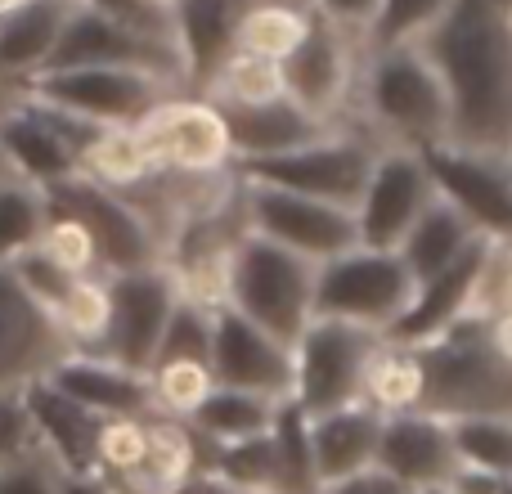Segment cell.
<instances>
[{
	"label": "cell",
	"instance_id": "cell-51",
	"mask_svg": "<svg viewBox=\"0 0 512 494\" xmlns=\"http://www.w3.org/2000/svg\"><path fill=\"white\" fill-rule=\"evenodd\" d=\"M63 494H122V490H117L113 481H104V477H68Z\"/></svg>",
	"mask_w": 512,
	"mask_h": 494
},
{
	"label": "cell",
	"instance_id": "cell-24",
	"mask_svg": "<svg viewBox=\"0 0 512 494\" xmlns=\"http://www.w3.org/2000/svg\"><path fill=\"white\" fill-rule=\"evenodd\" d=\"M248 5L252 0H180V9L171 14L176 50H180V63H185V86L194 95L234 54V36H239Z\"/></svg>",
	"mask_w": 512,
	"mask_h": 494
},
{
	"label": "cell",
	"instance_id": "cell-38",
	"mask_svg": "<svg viewBox=\"0 0 512 494\" xmlns=\"http://www.w3.org/2000/svg\"><path fill=\"white\" fill-rule=\"evenodd\" d=\"M450 436H454V450H459V468L512 477V418L508 414L450 418Z\"/></svg>",
	"mask_w": 512,
	"mask_h": 494
},
{
	"label": "cell",
	"instance_id": "cell-5",
	"mask_svg": "<svg viewBox=\"0 0 512 494\" xmlns=\"http://www.w3.org/2000/svg\"><path fill=\"white\" fill-rule=\"evenodd\" d=\"M414 292V274L396 252H378L364 243L315 265V319H337L387 337L405 319Z\"/></svg>",
	"mask_w": 512,
	"mask_h": 494
},
{
	"label": "cell",
	"instance_id": "cell-6",
	"mask_svg": "<svg viewBox=\"0 0 512 494\" xmlns=\"http://www.w3.org/2000/svg\"><path fill=\"white\" fill-rule=\"evenodd\" d=\"M378 144L360 131V126H337L324 140L301 144L292 153L279 158H261V162H239L234 176L248 185H270V189H288L301 198H319V203H337L355 212L364 180L373 171Z\"/></svg>",
	"mask_w": 512,
	"mask_h": 494
},
{
	"label": "cell",
	"instance_id": "cell-23",
	"mask_svg": "<svg viewBox=\"0 0 512 494\" xmlns=\"http://www.w3.org/2000/svg\"><path fill=\"white\" fill-rule=\"evenodd\" d=\"M45 382L59 387L68 400H77L81 409H90V414H99V418H117V414L153 418L149 378L117 360H108V355H68Z\"/></svg>",
	"mask_w": 512,
	"mask_h": 494
},
{
	"label": "cell",
	"instance_id": "cell-4",
	"mask_svg": "<svg viewBox=\"0 0 512 494\" xmlns=\"http://www.w3.org/2000/svg\"><path fill=\"white\" fill-rule=\"evenodd\" d=\"M225 306H234L256 328L292 346L315 319V265L301 261L288 247L243 230V239L234 243Z\"/></svg>",
	"mask_w": 512,
	"mask_h": 494
},
{
	"label": "cell",
	"instance_id": "cell-50",
	"mask_svg": "<svg viewBox=\"0 0 512 494\" xmlns=\"http://www.w3.org/2000/svg\"><path fill=\"white\" fill-rule=\"evenodd\" d=\"M450 494H512V477H495V472L459 468V477L450 481Z\"/></svg>",
	"mask_w": 512,
	"mask_h": 494
},
{
	"label": "cell",
	"instance_id": "cell-49",
	"mask_svg": "<svg viewBox=\"0 0 512 494\" xmlns=\"http://www.w3.org/2000/svg\"><path fill=\"white\" fill-rule=\"evenodd\" d=\"M319 494H414V490H405L400 481H391L387 472L369 468V472H360V477H351V481H337V486H324Z\"/></svg>",
	"mask_w": 512,
	"mask_h": 494
},
{
	"label": "cell",
	"instance_id": "cell-21",
	"mask_svg": "<svg viewBox=\"0 0 512 494\" xmlns=\"http://www.w3.org/2000/svg\"><path fill=\"white\" fill-rule=\"evenodd\" d=\"M486 256H490V239H481L472 252H463L450 270L418 283L405 319L387 333V342L423 346V342H436L441 333H450L459 319L477 315V288H481V274H486Z\"/></svg>",
	"mask_w": 512,
	"mask_h": 494
},
{
	"label": "cell",
	"instance_id": "cell-36",
	"mask_svg": "<svg viewBox=\"0 0 512 494\" xmlns=\"http://www.w3.org/2000/svg\"><path fill=\"white\" fill-rule=\"evenodd\" d=\"M270 441H274V494H319L306 409L283 400L279 414H274Z\"/></svg>",
	"mask_w": 512,
	"mask_h": 494
},
{
	"label": "cell",
	"instance_id": "cell-52",
	"mask_svg": "<svg viewBox=\"0 0 512 494\" xmlns=\"http://www.w3.org/2000/svg\"><path fill=\"white\" fill-rule=\"evenodd\" d=\"M18 95H23V86H9V81H0V113H5V108L14 104Z\"/></svg>",
	"mask_w": 512,
	"mask_h": 494
},
{
	"label": "cell",
	"instance_id": "cell-29",
	"mask_svg": "<svg viewBox=\"0 0 512 494\" xmlns=\"http://www.w3.org/2000/svg\"><path fill=\"white\" fill-rule=\"evenodd\" d=\"M77 176H86L90 185H99V189H113V194H122V198H135L140 189H149L162 171L153 167V158L135 126H104V131H95L90 144L81 149Z\"/></svg>",
	"mask_w": 512,
	"mask_h": 494
},
{
	"label": "cell",
	"instance_id": "cell-33",
	"mask_svg": "<svg viewBox=\"0 0 512 494\" xmlns=\"http://www.w3.org/2000/svg\"><path fill=\"white\" fill-rule=\"evenodd\" d=\"M54 319H59L72 355H108V333H113V283H108V274L72 279Z\"/></svg>",
	"mask_w": 512,
	"mask_h": 494
},
{
	"label": "cell",
	"instance_id": "cell-46",
	"mask_svg": "<svg viewBox=\"0 0 512 494\" xmlns=\"http://www.w3.org/2000/svg\"><path fill=\"white\" fill-rule=\"evenodd\" d=\"M36 445L27 391H0V463H14Z\"/></svg>",
	"mask_w": 512,
	"mask_h": 494
},
{
	"label": "cell",
	"instance_id": "cell-40",
	"mask_svg": "<svg viewBox=\"0 0 512 494\" xmlns=\"http://www.w3.org/2000/svg\"><path fill=\"white\" fill-rule=\"evenodd\" d=\"M207 477L234 494H274V441L270 432L243 445H207Z\"/></svg>",
	"mask_w": 512,
	"mask_h": 494
},
{
	"label": "cell",
	"instance_id": "cell-15",
	"mask_svg": "<svg viewBox=\"0 0 512 494\" xmlns=\"http://www.w3.org/2000/svg\"><path fill=\"white\" fill-rule=\"evenodd\" d=\"M72 355L54 310H45L18 283L9 265H0V391H27L45 382Z\"/></svg>",
	"mask_w": 512,
	"mask_h": 494
},
{
	"label": "cell",
	"instance_id": "cell-11",
	"mask_svg": "<svg viewBox=\"0 0 512 494\" xmlns=\"http://www.w3.org/2000/svg\"><path fill=\"white\" fill-rule=\"evenodd\" d=\"M54 68H140L171 81V86H185V63H180L176 41L149 36L140 27H126L117 18L99 14V9L81 5V0L72 5L68 27L59 36V50H54L45 72Z\"/></svg>",
	"mask_w": 512,
	"mask_h": 494
},
{
	"label": "cell",
	"instance_id": "cell-18",
	"mask_svg": "<svg viewBox=\"0 0 512 494\" xmlns=\"http://www.w3.org/2000/svg\"><path fill=\"white\" fill-rule=\"evenodd\" d=\"M45 198H50L54 207H63V212H72L95 234L108 274L140 270V265L162 261L158 234H153L149 221H144L122 194H113V189H99V185H90L86 176H72V180H63V185L45 189Z\"/></svg>",
	"mask_w": 512,
	"mask_h": 494
},
{
	"label": "cell",
	"instance_id": "cell-13",
	"mask_svg": "<svg viewBox=\"0 0 512 494\" xmlns=\"http://www.w3.org/2000/svg\"><path fill=\"white\" fill-rule=\"evenodd\" d=\"M436 203V185L423 153L409 149H378L373 171L355 198V234L364 247L396 252L414 221Z\"/></svg>",
	"mask_w": 512,
	"mask_h": 494
},
{
	"label": "cell",
	"instance_id": "cell-34",
	"mask_svg": "<svg viewBox=\"0 0 512 494\" xmlns=\"http://www.w3.org/2000/svg\"><path fill=\"white\" fill-rule=\"evenodd\" d=\"M310 23H315L310 5H297V0H252L239 23V36H234V50L283 63L306 41Z\"/></svg>",
	"mask_w": 512,
	"mask_h": 494
},
{
	"label": "cell",
	"instance_id": "cell-14",
	"mask_svg": "<svg viewBox=\"0 0 512 494\" xmlns=\"http://www.w3.org/2000/svg\"><path fill=\"white\" fill-rule=\"evenodd\" d=\"M90 135H95V126L72 122V117L54 113L50 104H36L32 95H18L0 113V144H5L18 180L36 189H54L77 176L81 149L90 144Z\"/></svg>",
	"mask_w": 512,
	"mask_h": 494
},
{
	"label": "cell",
	"instance_id": "cell-31",
	"mask_svg": "<svg viewBox=\"0 0 512 494\" xmlns=\"http://www.w3.org/2000/svg\"><path fill=\"white\" fill-rule=\"evenodd\" d=\"M423 400H427L423 351L382 337L369 369H364V405H373L378 414H409V409H423Z\"/></svg>",
	"mask_w": 512,
	"mask_h": 494
},
{
	"label": "cell",
	"instance_id": "cell-26",
	"mask_svg": "<svg viewBox=\"0 0 512 494\" xmlns=\"http://www.w3.org/2000/svg\"><path fill=\"white\" fill-rule=\"evenodd\" d=\"M225 126H230V144H234V167L239 162H261V158H279L292 153L301 144L324 140L328 131H337L333 122H319L315 113H306L292 99L279 104H261V108H221Z\"/></svg>",
	"mask_w": 512,
	"mask_h": 494
},
{
	"label": "cell",
	"instance_id": "cell-3",
	"mask_svg": "<svg viewBox=\"0 0 512 494\" xmlns=\"http://www.w3.org/2000/svg\"><path fill=\"white\" fill-rule=\"evenodd\" d=\"M427 369V414L468 418V414H508L512 418V355L490 337L486 315H468L423 342Z\"/></svg>",
	"mask_w": 512,
	"mask_h": 494
},
{
	"label": "cell",
	"instance_id": "cell-53",
	"mask_svg": "<svg viewBox=\"0 0 512 494\" xmlns=\"http://www.w3.org/2000/svg\"><path fill=\"white\" fill-rule=\"evenodd\" d=\"M5 180H18V171H14V162H9L5 144H0V185H5Z\"/></svg>",
	"mask_w": 512,
	"mask_h": 494
},
{
	"label": "cell",
	"instance_id": "cell-30",
	"mask_svg": "<svg viewBox=\"0 0 512 494\" xmlns=\"http://www.w3.org/2000/svg\"><path fill=\"white\" fill-rule=\"evenodd\" d=\"M481 239H486V234H477L445 198H436V203L414 221V230L405 234V243L396 247V256L409 265L414 283H427L441 270H450V265L459 261L463 252H472Z\"/></svg>",
	"mask_w": 512,
	"mask_h": 494
},
{
	"label": "cell",
	"instance_id": "cell-12",
	"mask_svg": "<svg viewBox=\"0 0 512 494\" xmlns=\"http://www.w3.org/2000/svg\"><path fill=\"white\" fill-rule=\"evenodd\" d=\"M364 41L342 27L324 23L315 14L306 41L283 59V81H288V99L315 113L319 122L351 126V99H355V77H360Z\"/></svg>",
	"mask_w": 512,
	"mask_h": 494
},
{
	"label": "cell",
	"instance_id": "cell-45",
	"mask_svg": "<svg viewBox=\"0 0 512 494\" xmlns=\"http://www.w3.org/2000/svg\"><path fill=\"white\" fill-rule=\"evenodd\" d=\"M477 315H512V239L490 243L486 274L477 288Z\"/></svg>",
	"mask_w": 512,
	"mask_h": 494
},
{
	"label": "cell",
	"instance_id": "cell-43",
	"mask_svg": "<svg viewBox=\"0 0 512 494\" xmlns=\"http://www.w3.org/2000/svg\"><path fill=\"white\" fill-rule=\"evenodd\" d=\"M63 486H68V472L41 445L18 454L14 463H0V494H63Z\"/></svg>",
	"mask_w": 512,
	"mask_h": 494
},
{
	"label": "cell",
	"instance_id": "cell-47",
	"mask_svg": "<svg viewBox=\"0 0 512 494\" xmlns=\"http://www.w3.org/2000/svg\"><path fill=\"white\" fill-rule=\"evenodd\" d=\"M81 5L99 9V14L117 18V23H126V27H140V32H149V36H162V41H176V23H171L167 14H158L153 5H144V0H81Z\"/></svg>",
	"mask_w": 512,
	"mask_h": 494
},
{
	"label": "cell",
	"instance_id": "cell-22",
	"mask_svg": "<svg viewBox=\"0 0 512 494\" xmlns=\"http://www.w3.org/2000/svg\"><path fill=\"white\" fill-rule=\"evenodd\" d=\"M382 414L373 405H342L328 414H310V450H315V477L319 490L351 481L373 468L378 459Z\"/></svg>",
	"mask_w": 512,
	"mask_h": 494
},
{
	"label": "cell",
	"instance_id": "cell-54",
	"mask_svg": "<svg viewBox=\"0 0 512 494\" xmlns=\"http://www.w3.org/2000/svg\"><path fill=\"white\" fill-rule=\"evenodd\" d=\"M144 5H153V9H158V14H176V9H180V0H144Z\"/></svg>",
	"mask_w": 512,
	"mask_h": 494
},
{
	"label": "cell",
	"instance_id": "cell-41",
	"mask_svg": "<svg viewBox=\"0 0 512 494\" xmlns=\"http://www.w3.org/2000/svg\"><path fill=\"white\" fill-rule=\"evenodd\" d=\"M149 454V418L140 414H117L104 418L95 432V477L122 486Z\"/></svg>",
	"mask_w": 512,
	"mask_h": 494
},
{
	"label": "cell",
	"instance_id": "cell-58",
	"mask_svg": "<svg viewBox=\"0 0 512 494\" xmlns=\"http://www.w3.org/2000/svg\"><path fill=\"white\" fill-rule=\"evenodd\" d=\"M297 5H310V0H297Z\"/></svg>",
	"mask_w": 512,
	"mask_h": 494
},
{
	"label": "cell",
	"instance_id": "cell-16",
	"mask_svg": "<svg viewBox=\"0 0 512 494\" xmlns=\"http://www.w3.org/2000/svg\"><path fill=\"white\" fill-rule=\"evenodd\" d=\"M113 283V333H108V360L126 364L135 373H149L167 324L180 306L176 274L167 261L140 265V270L108 274Z\"/></svg>",
	"mask_w": 512,
	"mask_h": 494
},
{
	"label": "cell",
	"instance_id": "cell-2",
	"mask_svg": "<svg viewBox=\"0 0 512 494\" xmlns=\"http://www.w3.org/2000/svg\"><path fill=\"white\" fill-rule=\"evenodd\" d=\"M351 126H360L378 149L432 153L450 144V99L423 45L364 50Z\"/></svg>",
	"mask_w": 512,
	"mask_h": 494
},
{
	"label": "cell",
	"instance_id": "cell-55",
	"mask_svg": "<svg viewBox=\"0 0 512 494\" xmlns=\"http://www.w3.org/2000/svg\"><path fill=\"white\" fill-rule=\"evenodd\" d=\"M23 5H32V0H0V18L14 14V9H23Z\"/></svg>",
	"mask_w": 512,
	"mask_h": 494
},
{
	"label": "cell",
	"instance_id": "cell-56",
	"mask_svg": "<svg viewBox=\"0 0 512 494\" xmlns=\"http://www.w3.org/2000/svg\"><path fill=\"white\" fill-rule=\"evenodd\" d=\"M418 494H450V486H441V490H418Z\"/></svg>",
	"mask_w": 512,
	"mask_h": 494
},
{
	"label": "cell",
	"instance_id": "cell-57",
	"mask_svg": "<svg viewBox=\"0 0 512 494\" xmlns=\"http://www.w3.org/2000/svg\"><path fill=\"white\" fill-rule=\"evenodd\" d=\"M508 176H512V149H508Z\"/></svg>",
	"mask_w": 512,
	"mask_h": 494
},
{
	"label": "cell",
	"instance_id": "cell-48",
	"mask_svg": "<svg viewBox=\"0 0 512 494\" xmlns=\"http://www.w3.org/2000/svg\"><path fill=\"white\" fill-rule=\"evenodd\" d=\"M310 9H315L324 23L342 27V32L364 41L373 27V14H378V0H310Z\"/></svg>",
	"mask_w": 512,
	"mask_h": 494
},
{
	"label": "cell",
	"instance_id": "cell-27",
	"mask_svg": "<svg viewBox=\"0 0 512 494\" xmlns=\"http://www.w3.org/2000/svg\"><path fill=\"white\" fill-rule=\"evenodd\" d=\"M72 5L77 0H32L0 18V81L27 90V81H36L50 68Z\"/></svg>",
	"mask_w": 512,
	"mask_h": 494
},
{
	"label": "cell",
	"instance_id": "cell-44",
	"mask_svg": "<svg viewBox=\"0 0 512 494\" xmlns=\"http://www.w3.org/2000/svg\"><path fill=\"white\" fill-rule=\"evenodd\" d=\"M9 270L18 274V283H23L45 310H59V301L68 297V288H72V274H63L59 265H54L45 252H36V247L27 256H18Z\"/></svg>",
	"mask_w": 512,
	"mask_h": 494
},
{
	"label": "cell",
	"instance_id": "cell-28",
	"mask_svg": "<svg viewBox=\"0 0 512 494\" xmlns=\"http://www.w3.org/2000/svg\"><path fill=\"white\" fill-rule=\"evenodd\" d=\"M207 472V445L180 418H149V454L122 481V494H185Z\"/></svg>",
	"mask_w": 512,
	"mask_h": 494
},
{
	"label": "cell",
	"instance_id": "cell-10",
	"mask_svg": "<svg viewBox=\"0 0 512 494\" xmlns=\"http://www.w3.org/2000/svg\"><path fill=\"white\" fill-rule=\"evenodd\" d=\"M135 131H140L153 167L167 176H230L234 171L230 126L207 95L176 90L158 108H149V117Z\"/></svg>",
	"mask_w": 512,
	"mask_h": 494
},
{
	"label": "cell",
	"instance_id": "cell-35",
	"mask_svg": "<svg viewBox=\"0 0 512 494\" xmlns=\"http://www.w3.org/2000/svg\"><path fill=\"white\" fill-rule=\"evenodd\" d=\"M198 95H207L216 108H261L288 99V81H283V63L234 50Z\"/></svg>",
	"mask_w": 512,
	"mask_h": 494
},
{
	"label": "cell",
	"instance_id": "cell-9",
	"mask_svg": "<svg viewBox=\"0 0 512 494\" xmlns=\"http://www.w3.org/2000/svg\"><path fill=\"white\" fill-rule=\"evenodd\" d=\"M239 212H243V230L248 234L288 247V252H297L310 265H324L360 243L351 207L301 198V194H288V189L239 180Z\"/></svg>",
	"mask_w": 512,
	"mask_h": 494
},
{
	"label": "cell",
	"instance_id": "cell-8",
	"mask_svg": "<svg viewBox=\"0 0 512 494\" xmlns=\"http://www.w3.org/2000/svg\"><path fill=\"white\" fill-rule=\"evenodd\" d=\"M382 333L337 319H310V328L292 342V405L306 414H328L364 400V369L378 351Z\"/></svg>",
	"mask_w": 512,
	"mask_h": 494
},
{
	"label": "cell",
	"instance_id": "cell-17",
	"mask_svg": "<svg viewBox=\"0 0 512 494\" xmlns=\"http://www.w3.org/2000/svg\"><path fill=\"white\" fill-rule=\"evenodd\" d=\"M427 171H432L436 198L454 207L477 234L490 243L512 239V176L508 158H490V153H472L459 144H441V149L423 153Z\"/></svg>",
	"mask_w": 512,
	"mask_h": 494
},
{
	"label": "cell",
	"instance_id": "cell-19",
	"mask_svg": "<svg viewBox=\"0 0 512 494\" xmlns=\"http://www.w3.org/2000/svg\"><path fill=\"white\" fill-rule=\"evenodd\" d=\"M212 378L216 387L292 400V346L256 328L234 306L212 310Z\"/></svg>",
	"mask_w": 512,
	"mask_h": 494
},
{
	"label": "cell",
	"instance_id": "cell-7",
	"mask_svg": "<svg viewBox=\"0 0 512 494\" xmlns=\"http://www.w3.org/2000/svg\"><path fill=\"white\" fill-rule=\"evenodd\" d=\"M176 90L185 86H171L140 68H54L27 81L23 95H32L36 104H50L54 113L72 117V122L104 131V126H140L149 108H158Z\"/></svg>",
	"mask_w": 512,
	"mask_h": 494
},
{
	"label": "cell",
	"instance_id": "cell-1",
	"mask_svg": "<svg viewBox=\"0 0 512 494\" xmlns=\"http://www.w3.org/2000/svg\"><path fill=\"white\" fill-rule=\"evenodd\" d=\"M450 99V144L490 158L512 149V14L459 0L423 41Z\"/></svg>",
	"mask_w": 512,
	"mask_h": 494
},
{
	"label": "cell",
	"instance_id": "cell-20",
	"mask_svg": "<svg viewBox=\"0 0 512 494\" xmlns=\"http://www.w3.org/2000/svg\"><path fill=\"white\" fill-rule=\"evenodd\" d=\"M373 468L387 472L405 490H441L459 477V450L450 436V418L409 409V414H382L378 459Z\"/></svg>",
	"mask_w": 512,
	"mask_h": 494
},
{
	"label": "cell",
	"instance_id": "cell-25",
	"mask_svg": "<svg viewBox=\"0 0 512 494\" xmlns=\"http://www.w3.org/2000/svg\"><path fill=\"white\" fill-rule=\"evenodd\" d=\"M27 409H32L36 445H41L68 477H95V432L104 418L81 409L77 400H68L59 387H50V382L27 387Z\"/></svg>",
	"mask_w": 512,
	"mask_h": 494
},
{
	"label": "cell",
	"instance_id": "cell-32",
	"mask_svg": "<svg viewBox=\"0 0 512 494\" xmlns=\"http://www.w3.org/2000/svg\"><path fill=\"white\" fill-rule=\"evenodd\" d=\"M274 414H279V400L252 396V391H234V387H216L212 396L198 405V414L189 418L203 445L221 450V445H243L256 441L274 427Z\"/></svg>",
	"mask_w": 512,
	"mask_h": 494
},
{
	"label": "cell",
	"instance_id": "cell-39",
	"mask_svg": "<svg viewBox=\"0 0 512 494\" xmlns=\"http://www.w3.org/2000/svg\"><path fill=\"white\" fill-rule=\"evenodd\" d=\"M459 0H378L364 50H391V45H423Z\"/></svg>",
	"mask_w": 512,
	"mask_h": 494
},
{
	"label": "cell",
	"instance_id": "cell-37",
	"mask_svg": "<svg viewBox=\"0 0 512 494\" xmlns=\"http://www.w3.org/2000/svg\"><path fill=\"white\" fill-rule=\"evenodd\" d=\"M50 221V198L45 189L27 180H5L0 185V265H14L41 243V230Z\"/></svg>",
	"mask_w": 512,
	"mask_h": 494
},
{
	"label": "cell",
	"instance_id": "cell-42",
	"mask_svg": "<svg viewBox=\"0 0 512 494\" xmlns=\"http://www.w3.org/2000/svg\"><path fill=\"white\" fill-rule=\"evenodd\" d=\"M36 252H45L63 274H72V279H86V274H108L95 234H90L72 212H63V207H54V203H50V221H45Z\"/></svg>",
	"mask_w": 512,
	"mask_h": 494
}]
</instances>
